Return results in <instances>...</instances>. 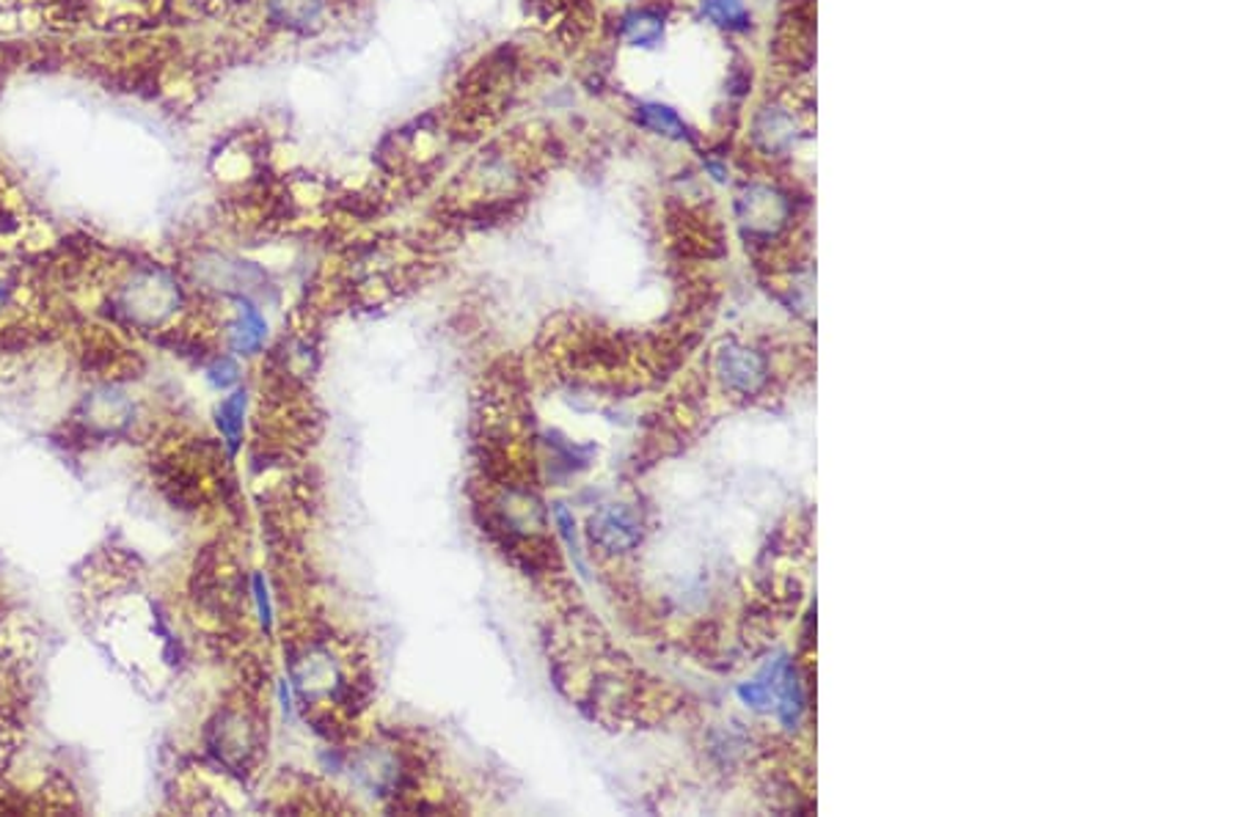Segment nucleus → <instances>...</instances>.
<instances>
[{"mask_svg": "<svg viewBox=\"0 0 1239 817\" xmlns=\"http://www.w3.org/2000/svg\"><path fill=\"white\" fill-rule=\"evenodd\" d=\"M739 220L752 237H769L783 229L789 218V201L769 185H750L735 201Z\"/></svg>", "mask_w": 1239, "mask_h": 817, "instance_id": "1", "label": "nucleus"}, {"mask_svg": "<svg viewBox=\"0 0 1239 817\" xmlns=\"http://www.w3.org/2000/svg\"><path fill=\"white\" fill-rule=\"evenodd\" d=\"M716 375L735 393H755L766 382V361L750 347L725 345L716 352Z\"/></svg>", "mask_w": 1239, "mask_h": 817, "instance_id": "2", "label": "nucleus"}, {"mask_svg": "<svg viewBox=\"0 0 1239 817\" xmlns=\"http://www.w3.org/2000/svg\"><path fill=\"white\" fill-rule=\"evenodd\" d=\"M799 121L785 106L774 102L772 108H761L752 121V141L763 155H783L796 147Z\"/></svg>", "mask_w": 1239, "mask_h": 817, "instance_id": "3", "label": "nucleus"}, {"mask_svg": "<svg viewBox=\"0 0 1239 817\" xmlns=\"http://www.w3.org/2000/svg\"><path fill=\"white\" fill-rule=\"evenodd\" d=\"M589 535H593V542H598L601 548L620 554V550H628L640 542V524H636L628 509L612 507L604 509L598 518H593V531Z\"/></svg>", "mask_w": 1239, "mask_h": 817, "instance_id": "4", "label": "nucleus"}, {"mask_svg": "<svg viewBox=\"0 0 1239 817\" xmlns=\"http://www.w3.org/2000/svg\"><path fill=\"white\" fill-rule=\"evenodd\" d=\"M664 31H667V17H664L662 9H653V6H642V9L628 11L620 20V37L631 48H656V44H662Z\"/></svg>", "mask_w": 1239, "mask_h": 817, "instance_id": "5", "label": "nucleus"}, {"mask_svg": "<svg viewBox=\"0 0 1239 817\" xmlns=\"http://www.w3.org/2000/svg\"><path fill=\"white\" fill-rule=\"evenodd\" d=\"M328 0H268V14L276 26L289 31H311L323 22Z\"/></svg>", "mask_w": 1239, "mask_h": 817, "instance_id": "6", "label": "nucleus"}, {"mask_svg": "<svg viewBox=\"0 0 1239 817\" xmlns=\"http://www.w3.org/2000/svg\"><path fill=\"white\" fill-rule=\"evenodd\" d=\"M265 336H268V322H265V317L259 315L257 306H251L248 300H240V317H237V322L231 326V347H235L237 352H242V356H248V352H257L259 347H262Z\"/></svg>", "mask_w": 1239, "mask_h": 817, "instance_id": "7", "label": "nucleus"}, {"mask_svg": "<svg viewBox=\"0 0 1239 817\" xmlns=\"http://www.w3.org/2000/svg\"><path fill=\"white\" fill-rule=\"evenodd\" d=\"M636 121L645 130L656 132V136L673 138V141H688L686 121L681 119V113L675 108L662 106V102H645V106L636 108Z\"/></svg>", "mask_w": 1239, "mask_h": 817, "instance_id": "8", "label": "nucleus"}, {"mask_svg": "<svg viewBox=\"0 0 1239 817\" xmlns=\"http://www.w3.org/2000/svg\"><path fill=\"white\" fill-rule=\"evenodd\" d=\"M246 391H235L226 397L218 408V430L224 432L229 451H237L242 444V427H246Z\"/></svg>", "mask_w": 1239, "mask_h": 817, "instance_id": "9", "label": "nucleus"}, {"mask_svg": "<svg viewBox=\"0 0 1239 817\" xmlns=\"http://www.w3.org/2000/svg\"><path fill=\"white\" fill-rule=\"evenodd\" d=\"M700 11L705 20L725 31H746L750 28V9L744 0H700Z\"/></svg>", "mask_w": 1239, "mask_h": 817, "instance_id": "10", "label": "nucleus"}, {"mask_svg": "<svg viewBox=\"0 0 1239 817\" xmlns=\"http://www.w3.org/2000/svg\"><path fill=\"white\" fill-rule=\"evenodd\" d=\"M207 378H210V382L216 388L231 386V382L237 380V363L231 361V358H218V361L207 369Z\"/></svg>", "mask_w": 1239, "mask_h": 817, "instance_id": "11", "label": "nucleus"}, {"mask_svg": "<svg viewBox=\"0 0 1239 817\" xmlns=\"http://www.w3.org/2000/svg\"><path fill=\"white\" fill-rule=\"evenodd\" d=\"M739 697L744 699L746 705H752V708H763V705H769V699H772V688H769L766 683H750V686L739 688Z\"/></svg>", "mask_w": 1239, "mask_h": 817, "instance_id": "12", "label": "nucleus"}, {"mask_svg": "<svg viewBox=\"0 0 1239 817\" xmlns=\"http://www.w3.org/2000/svg\"><path fill=\"white\" fill-rule=\"evenodd\" d=\"M254 595H257V606H259V619H262L265 630H270V625H274V611H270V598H268V584H265L262 576H254Z\"/></svg>", "mask_w": 1239, "mask_h": 817, "instance_id": "13", "label": "nucleus"}]
</instances>
